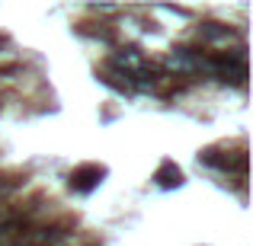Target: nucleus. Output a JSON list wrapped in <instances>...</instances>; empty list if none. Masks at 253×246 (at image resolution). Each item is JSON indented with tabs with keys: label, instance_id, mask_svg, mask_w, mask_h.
<instances>
[{
	"label": "nucleus",
	"instance_id": "f03ea898",
	"mask_svg": "<svg viewBox=\"0 0 253 246\" xmlns=\"http://www.w3.org/2000/svg\"><path fill=\"white\" fill-rule=\"evenodd\" d=\"M209 70H215L221 80H244V64L234 58H215L209 61Z\"/></svg>",
	"mask_w": 253,
	"mask_h": 246
},
{
	"label": "nucleus",
	"instance_id": "f257e3e1",
	"mask_svg": "<svg viewBox=\"0 0 253 246\" xmlns=\"http://www.w3.org/2000/svg\"><path fill=\"white\" fill-rule=\"evenodd\" d=\"M170 70H183V74H196V70L209 68V61L205 58H199L196 51H173L170 61H167Z\"/></svg>",
	"mask_w": 253,
	"mask_h": 246
}]
</instances>
